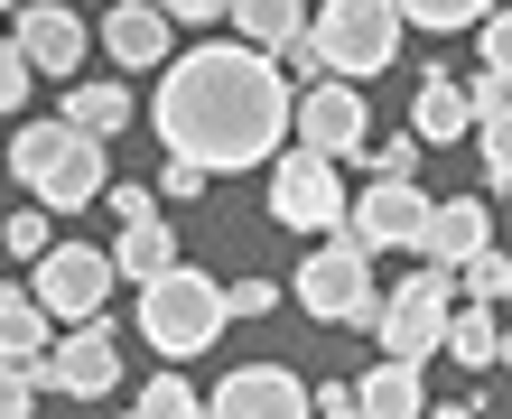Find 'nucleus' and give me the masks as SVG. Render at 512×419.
I'll return each instance as SVG.
<instances>
[{
    "mask_svg": "<svg viewBox=\"0 0 512 419\" xmlns=\"http://www.w3.org/2000/svg\"><path fill=\"white\" fill-rule=\"evenodd\" d=\"M177 261V233L159 224V215H140V224H122V243H112V271H131V280H149V271H168Z\"/></svg>",
    "mask_w": 512,
    "mask_h": 419,
    "instance_id": "4be33fe9",
    "label": "nucleus"
},
{
    "mask_svg": "<svg viewBox=\"0 0 512 419\" xmlns=\"http://www.w3.org/2000/svg\"><path fill=\"white\" fill-rule=\"evenodd\" d=\"M56 317L38 308V289H0V354H47Z\"/></svg>",
    "mask_w": 512,
    "mask_h": 419,
    "instance_id": "412c9836",
    "label": "nucleus"
},
{
    "mask_svg": "<svg viewBox=\"0 0 512 419\" xmlns=\"http://www.w3.org/2000/svg\"><path fill=\"white\" fill-rule=\"evenodd\" d=\"M28 103V56H19V38H0V112H19Z\"/></svg>",
    "mask_w": 512,
    "mask_h": 419,
    "instance_id": "c85d7f7f",
    "label": "nucleus"
},
{
    "mask_svg": "<svg viewBox=\"0 0 512 419\" xmlns=\"http://www.w3.org/2000/svg\"><path fill=\"white\" fill-rule=\"evenodd\" d=\"M224 326H233L224 280L187 271V261H168V271H149V280H140V336H149V354H168V364H196V354L215 345Z\"/></svg>",
    "mask_w": 512,
    "mask_h": 419,
    "instance_id": "f03ea898",
    "label": "nucleus"
},
{
    "mask_svg": "<svg viewBox=\"0 0 512 419\" xmlns=\"http://www.w3.org/2000/svg\"><path fill=\"white\" fill-rule=\"evenodd\" d=\"M38 401V382H28V354H0V419H19Z\"/></svg>",
    "mask_w": 512,
    "mask_h": 419,
    "instance_id": "cd10ccee",
    "label": "nucleus"
},
{
    "mask_svg": "<svg viewBox=\"0 0 512 419\" xmlns=\"http://www.w3.org/2000/svg\"><path fill=\"white\" fill-rule=\"evenodd\" d=\"M457 271L447 261H429L419 280H401V289H382V308H373V336H382V354H401V364H429L438 354V326H447V308H457Z\"/></svg>",
    "mask_w": 512,
    "mask_h": 419,
    "instance_id": "20e7f679",
    "label": "nucleus"
},
{
    "mask_svg": "<svg viewBox=\"0 0 512 419\" xmlns=\"http://www.w3.org/2000/svg\"><path fill=\"white\" fill-rule=\"evenodd\" d=\"M38 308L56 326H84V317H103V298H112V252H84V243H47L38 252Z\"/></svg>",
    "mask_w": 512,
    "mask_h": 419,
    "instance_id": "1a4fd4ad",
    "label": "nucleus"
},
{
    "mask_svg": "<svg viewBox=\"0 0 512 419\" xmlns=\"http://www.w3.org/2000/svg\"><path fill=\"white\" fill-rule=\"evenodd\" d=\"M187 410H205V401H196V382H177V373H149L140 419H187Z\"/></svg>",
    "mask_w": 512,
    "mask_h": 419,
    "instance_id": "393cba45",
    "label": "nucleus"
},
{
    "mask_svg": "<svg viewBox=\"0 0 512 419\" xmlns=\"http://www.w3.org/2000/svg\"><path fill=\"white\" fill-rule=\"evenodd\" d=\"M438 354H447V364H466V373H494V364H503V326H494L485 298H457V308H447Z\"/></svg>",
    "mask_w": 512,
    "mask_h": 419,
    "instance_id": "dca6fc26",
    "label": "nucleus"
},
{
    "mask_svg": "<svg viewBox=\"0 0 512 419\" xmlns=\"http://www.w3.org/2000/svg\"><path fill=\"white\" fill-rule=\"evenodd\" d=\"M289 131H298V149L308 159H364V140H373V112H364V94H354L345 75H326V84H308V94L289 103Z\"/></svg>",
    "mask_w": 512,
    "mask_h": 419,
    "instance_id": "0eeeda50",
    "label": "nucleus"
},
{
    "mask_svg": "<svg viewBox=\"0 0 512 419\" xmlns=\"http://www.w3.org/2000/svg\"><path fill=\"white\" fill-rule=\"evenodd\" d=\"M410 131H419V149H457V140L475 131L466 84H457V75H429V84H419V103H410Z\"/></svg>",
    "mask_w": 512,
    "mask_h": 419,
    "instance_id": "f3484780",
    "label": "nucleus"
},
{
    "mask_svg": "<svg viewBox=\"0 0 512 419\" xmlns=\"http://www.w3.org/2000/svg\"><path fill=\"white\" fill-rule=\"evenodd\" d=\"M280 298H289V289H270V280H233V289H224V308H233V317H270Z\"/></svg>",
    "mask_w": 512,
    "mask_h": 419,
    "instance_id": "c756f323",
    "label": "nucleus"
},
{
    "mask_svg": "<svg viewBox=\"0 0 512 419\" xmlns=\"http://www.w3.org/2000/svg\"><path fill=\"white\" fill-rule=\"evenodd\" d=\"M298 308L308 317H326V326H373V308H382V289H373V252L364 243H326V252H308L298 261Z\"/></svg>",
    "mask_w": 512,
    "mask_h": 419,
    "instance_id": "39448f33",
    "label": "nucleus"
},
{
    "mask_svg": "<svg viewBox=\"0 0 512 419\" xmlns=\"http://www.w3.org/2000/svg\"><path fill=\"white\" fill-rule=\"evenodd\" d=\"M270 215H280L289 233H336V224H345V187H336V159L280 149V159H270Z\"/></svg>",
    "mask_w": 512,
    "mask_h": 419,
    "instance_id": "6e6552de",
    "label": "nucleus"
},
{
    "mask_svg": "<svg viewBox=\"0 0 512 419\" xmlns=\"http://www.w3.org/2000/svg\"><path fill=\"white\" fill-rule=\"evenodd\" d=\"M391 10H401V28H475L494 0H391Z\"/></svg>",
    "mask_w": 512,
    "mask_h": 419,
    "instance_id": "b1692460",
    "label": "nucleus"
},
{
    "mask_svg": "<svg viewBox=\"0 0 512 419\" xmlns=\"http://www.w3.org/2000/svg\"><path fill=\"white\" fill-rule=\"evenodd\" d=\"M475 47H485V66H512V28H503V10L475 19Z\"/></svg>",
    "mask_w": 512,
    "mask_h": 419,
    "instance_id": "7c9ffc66",
    "label": "nucleus"
},
{
    "mask_svg": "<svg viewBox=\"0 0 512 419\" xmlns=\"http://www.w3.org/2000/svg\"><path fill=\"white\" fill-rule=\"evenodd\" d=\"M103 187H112L103 140H94V131H75V149H66V159H56V168L38 177V205H47V215H84V205H94Z\"/></svg>",
    "mask_w": 512,
    "mask_h": 419,
    "instance_id": "2eb2a0df",
    "label": "nucleus"
},
{
    "mask_svg": "<svg viewBox=\"0 0 512 419\" xmlns=\"http://www.w3.org/2000/svg\"><path fill=\"white\" fill-rule=\"evenodd\" d=\"M112 196V215H122V224H140V215H159V196H149V187H103Z\"/></svg>",
    "mask_w": 512,
    "mask_h": 419,
    "instance_id": "473e14b6",
    "label": "nucleus"
},
{
    "mask_svg": "<svg viewBox=\"0 0 512 419\" xmlns=\"http://www.w3.org/2000/svg\"><path fill=\"white\" fill-rule=\"evenodd\" d=\"M485 243H494V205H485V196H447V205H429L419 233H410V252H419V261H447V271H457L466 252H485Z\"/></svg>",
    "mask_w": 512,
    "mask_h": 419,
    "instance_id": "ddd939ff",
    "label": "nucleus"
},
{
    "mask_svg": "<svg viewBox=\"0 0 512 419\" xmlns=\"http://www.w3.org/2000/svg\"><path fill=\"white\" fill-rule=\"evenodd\" d=\"M149 122H159L168 159H196L205 177L270 168L289 140V75L261 47H187L149 84Z\"/></svg>",
    "mask_w": 512,
    "mask_h": 419,
    "instance_id": "f257e3e1",
    "label": "nucleus"
},
{
    "mask_svg": "<svg viewBox=\"0 0 512 419\" xmlns=\"http://www.w3.org/2000/svg\"><path fill=\"white\" fill-rule=\"evenodd\" d=\"M364 168H373V177H419V131H401V140H364Z\"/></svg>",
    "mask_w": 512,
    "mask_h": 419,
    "instance_id": "a878e982",
    "label": "nucleus"
},
{
    "mask_svg": "<svg viewBox=\"0 0 512 419\" xmlns=\"http://www.w3.org/2000/svg\"><path fill=\"white\" fill-rule=\"evenodd\" d=\"M94 38H103V56H112L122 75H159V66H168V19L149 10V0H122Z\"/></svg>",
    "mask_w": 512,
    "mask_h": 419,
    "instance_id": "4468645a",
    "label": "nucleus"
},
{
    "mask_svg": "<svg viewBox=\"0 0 512 419\" xmlns=\"http://www.w3.org/2000/svg\"><path fill=\"white\" fill-rule=\"evenodd\" d=\"M19 56H28V75H84V47H94V28H84L66 0H19Z\"/></svg>",
    "mask_w": 512,
    "mask_h": 419,
    "instance_id": "9b49d317",
    "label": "nucleus"
},
{
    "mask_svg": "<svg viewBox=\"0 0 512 419\" xmlns=\"http://www.w3.org/2000/svg\"><path fill=\"white\" fill-rule=\"evenodd\" d=\"M56 215H47V205H28V215H10V224H0V243H10V252H28V261H38L47 243H56V233H47Z\"/></svg>",
    "mask_w": 512,
    "mask_h": 419,
    "instance_id": "bb28decb",
    "label": "nucleus"
},
{
    "mask_svg": "<svg viewBox=\"0 0 512 419\" xmlns=\"http://www.w3.org/2000/svg\"><path fill=\"white\" fill-rule=\"evenodd\" d=\"M28 382L66 401H103V392H122V345H112L103 317H84L66 336H47V354H28Z\"/></svg>",
    "mask_w": 512,
    "mask_h": 419,
    "instance_id": "423d86ee",
    "label": "nucleus"
},
{
    "mask_svg": "<svg viewBox=\"0 0 512 419\" xmlns=\"http://www.w3.org/2000/svg\"><path fill=\"white\" fill-rule=\"evenodd\" d=\"M0 10H19V0H0Z\"/></svg>",
    "mask_w": 512,
    "mask_h": 419,
    "instance_id": "c9c22d12",
    "label": "nucleus"
},
{
    "mask_svg": "<svg viewBox=\"0 0 512 419\" xmlns=\"http://www.w3.org/2000/svg\"><path fill=\"white\" fill-rule=\"evenodd\" d=\"M205 410L215 419H298L308 410V382L289 364H243V373H224L215 392H205Z\"/></svg>",
    "mask_w": 512,
    "mask_h": 419,
    "instance_id": "f8f14e48",
    "label": "nucleus"
},
{
    "mask_svg": "<svg viewBox=\"0 0 512 419\" xmlns=\"http://www.w3.org/2000/svg\"><path fill=\"white\" fill-rule=\"evenodd\" d=\"M66 149H75V122H28V131L10 140V168L28 177V187H38V177H47L56 159H66Z\"/></svg>",
    "mask_w": 512,
    "mask_h": 419,
    "instance_id": "5701e85b",
    "label": "nucleus"
},
{
    "mask_svg": "<svg viewBox=\"0 0 512 419\" xmlns=\"http://www.w3.org/2000/svg\"><path fill=\"white\" fill-rule=\"evenodd\" d=\"M308 47L326 75H382L391 56H401V10L391 0H317L308 10Z\"/></svg>",
    "mask_w": 512,
    "mask_h": 419,
    "instance_id": "7ed1b4c3",
    "label": "nucleus"
},
{
    "mask_svg": "<svg viewBox=\"0 0 512 419\" xmlns=\"http://www.w3.org/2000/svg\"><path fill=\"white\" fill-rule=\"evenodd\" d=\"M56 122H75V131H94V140H112L131 122V84H112V75H84V84H66V112Z\"/></svg>",
    "mask_w": 512,
    "mask_h": 419,
    "instance_id": "6ab92c4d",
    "label": "nucleus"
},
{
    "mask_svg": "<svg viewBox=\"0 0 512 419\" xmlns=\"http://www.w3.org/2000/svg\"><path fill=\"white\" fill-rule=\"evenodd\" d=\"M354 410L364 419H419L429 410V382H419V364L382 354V373H354Z\"/></svg>",
    "mask_w": 512,
    "mask_h": 419,
    "instance_id": "a211bd4d",
    "label": "nucleus"
},
{
    "mask_svg": "<svg viewBox=\"0 0 512 419\" xmlns=\"http://www.w3.org/2000/svg\"><path fill=\"white\" fill-rule=\"evenodd\" d=\"M308 410H326V419H354V382H317V392H308Z\"/></svg>",
    "mask_w": 512,
    "mask_h": 419,
    "instance_id": "f704fd0d",
    "label": "nucleus"
},
{
    "mask_svg": "<svg viewBox=\"0 0 512 419\" xmlns=\"http://www.w3.org/2000/svg\"><path fill=\"white\" fill-rule=\"evenodd\" d=\"M419 215H429L419 177H373V187L345 205V224H336V233H345V243H364V252H410Z\"/></svg>",
    "mask_w": 512,
    "mask_h": 419,
    "instance_id": "9d476101",
    "label": "nucleus"
},
{
    "mask_svg": "<svg viewBox=\"0 0 512 419\" xmlns=\"http://www.w3.org/2000/svg\"><path fill=\"white\" fill-rule=\"evenodd\" d=\"M149 10H159L168 28H177V19H187V28H205V19H224V0H149Z\"/></svg>",
    "mask_w": 512,
    "mask_h": 419,
    "instance_id": "2f4dec72",
    "label": "nucleus"
},
{
    "mask_svg": "<svg viewBox=\"0 0 512 419\" xmlns=\"http://www.w3.org/2000/svg\"><path fill=\"white\" fill-rule=\"evenodd\" d=\"M224 19L233 28H243V47H289L298 38V28H308V10H298V0H224Z\"/></svg>",
    "mask_w": 512,
    "mask_h": 419,
    "instance_id": "aec40b11",
    "label": "nucleus"
},
{
    "mask_svg": "<svg viewBox=\"0 0 512 419\" xmlns=\"http://www.w3.org/2000/svg\"><path fill=\"white\" fill-rule=\"evenodd\" d=\"M196 187H205L196 159H168V168H159V196H196Z\"/></svg>",
    "mask_w": 512,
    "mask_h": 419,
    "instance_id": "72a5a7b5",
    "label": "nucleus"
}]
</instances>
